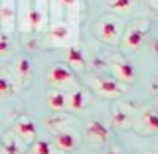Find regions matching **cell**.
<instances>
[{
    "label": "cell",
    "mask_w": 158,
    "mask_h": 154,
    "mask_svg": "<svg viewBox=\"0 0 158 154\" xmlns=\"http://www.w3.org/2000/svg\"><path fill=\"white\" fill-rule=\"evenodd\" d=\"M101 154H125V150H123L121 146H109V148H105Z\"/></svg>",
    "instance_id": "25"
},
{
    "label": "cell",
    "mask_w": 158,
    "mask_h": 154,
    "mask_svg": "<svg viewBox=\"0 0 158 154\" xmlns=\"http://www.w3.org/2000/svg\"><path fill=\"white\" fill-rule=\"evenodd\" d=\"M53 144H56L61 152H73L79 144H81V136H79V132L75 128H69V131L53 135Z\"/></svg>",
    "instance_id": "11"
},
{
    "label": "cell",
    "mask_w": 158,
    "mask_h": 154,
    "mask_svg": "<svg viewBox=\"0 0 158 154\" xmlns=\"http://www.w3.org/2000/svg\"><path fill=\"white\" fill-rule=\"evenodd\" d=\"M48 83H49L52 89H59V91H65V93H69L75 87H79L73 71L65 65V63H57V65H53L52 69H49Z\"/></svg>",
    "instance_id": "6"
},
{
    "label": "cell",
    "mask_w": 158,
    "mask_h": 154,
    "mask_svg": "<svg viewBox=\"0 0 158 154\" xmlns=\"http://www.w3.org/2000/svg\"><path fill=\"white\" fill-rule=\"evenodd\" d=\"M46 125H48V128H49V132H52V135H57V132H63V131L73 128L75 121H73L69 115H65V113H53V117L48 119Z\"/></svg>",
    "instance_id": "18"
},
{
    "label": "cell",
    "mask_w": 158,
    "mask_h": 154,
    "mask_svg": "<svg viewBox=\"0 0 158 154\" xmlns=\"http://www.w3.org/2000/svg\"><path fill=\"white\" fill-rule=\"evenodd\" d=\"M65 65L71 69V71H85L87 69V57H85V53H83V49H81L79 44H73V46L67 48Z\"/></svg>",
    "instance_id": "14"
},
{
    "label": "cell",
    "mask_w": 158,
    "mask_h": 154,
    "mask_svg": "<svg viewBox=\"0 0 158 154\" xmlns=\"http://www.w3.org/2000/svg\"><path fill=\"white\" fill-rule=\"evenodd\" d=\"M14 95H16V85L12 83V79H8L6 75L0 73V97L8 99V97H14Z\"/></svg>",
    "instance_id": "22"
},
{
    "label": "cell",
    "mask_w": 158,
    "mask_h": 154,
    "mask_svg": "<svg viewBox=\"0 0 158 154\" xmlns=\"http://www.w3.org/2000/svg\"><path fill=\"white\" fill-rule=\"evenodd\" d=\"M14 135H16L20 140H24L26 144H32L38 138V128L36 123L30 117H20L16 123H14Z\"/></svg>",
    "instance_id": "10"
},
{
    "label": "cell",
    "mask_w": 158,
    "mask_h": 154,
    "mask_svg": "<svg viewBox=\"0 0 158 154\" xmlns=\"http://www.w3.org/2000/svg\"><path fill=\"white\" fill-rule=\"evenodd\" d=\"M30 154H56L53 152V144L49 140H34L30 144Z\"/></svg>",
    "instance_id": "21"
},
{
    "label": "cell",
    "mask_w": 158,
    "mask_h": 154,
    "mask_svg": "<svg viewBox=\"0 0 158 154\" xmlns=\"http://www.w3.org/2000/svg\"><path fill=\"white\" fill-rule=\"evenodd\" d=\"M2 150L4 154H24L26 152V142L20 140V138L14 135V131L6 132V135H2Z\"/></svg>",
    "instance_id": "19"
},
{
    "label": "cell",
    "mask_w": 158,
    "mask_h": 154,
    "mask_svg": "<svg viewBox=\"0 0 158 154\" xmlns=\"http://www.w3.org/2000/svg\"><path fill=\"white\" fill-rule=\"evenodd\" d=\"M16 26V0H2L0 6V30L2 34H10Z\"/></svg>",
    "instance_id": "12"
},
{
    "label": "cell",
    "mask_w": 158,
    "mask_h": 154,
    "mask_svg": "<svg viewBox=\"0 0 158 154\" xmlns=\"http://www.w3.org/2000/svg\"><path fill=\"white\" fill-rule=\"evenodd\" d=\"M89 89L93 93H97L99 97L103 99H111V101H117L118 97L125 95L127 85H123L121 81H117L115 77H105V75H95L87 81Z\"/></svg>",
    "instance_id": "3"
},
{
    "label": "cell",
    "mask_w": 158,
    "mask_h": 154,
    "mask_svg": "<svg viewBox=\"0 0 158 154\" xmlns=\"http://www.w3.org/2000/svg\"><path fill=\"white\" fill-rule=\"evenodd\" d=\"M8 53H10V40L4 34V36H0V57L8 56Z\"/></svg>",
    "instance_id": "24"
},
{
    "label": "cell",
    "mask_w": 158,
    "mask_h": 154,
    "mask_svg": "<svg viewBox=\"0 0 158 154\" xmlns=\"http://www.w3.org/2000/svg\"><path fill=\"white\" fill-rule=\"evenodd\" d=\"M71 34H73L71 26H67V24H63V22H56L52 28L46 30V36H48L52 46H65V44H69Z\"/></svg>",
    "instance_id": "13"
},
{
    "label": "cell",
    "mask_w": 158,
    "mask_h": 154,
    "mask_svg": "<svg viewBox=\"0 0 158 154\" xmlns=\"http://www.w3.org/2000/svg\"><path fill=\"white\" fill-rule=\"evenodd\" d=\"M135 131L138 135H156L158 132V109L156 107H146L136 115Z\"/></svg>",
    "instance_id": "8"
},
{
    "label": "cell",
    "mask_w": 158,
    "mask_h": 154,
    "mask_svg": "<svg viewBox=\"0 0 158 154\" xmlns=\"http://www.w3.org/2000/svg\"><path fill=\"white\" fill-rule=\"evenodd\" d=\"M107 6L111 12H117V14H127L131 12L132 6H135V0H109Z\"/></svg>",
    "instance_id": "20"
},
{
    "label": "cell",
    "mask_w": 158,
    "mask_h": 154,
    "mask_svg": "<svg viewBox=\"0 0 158 154\" xmlns=\"http://www.w3.org/2000/svg\"><path fill=\"white\" fill-rule=\"evenodd\" d=\"M125 26L127 24L118 16H103V18L95 20V24H93V34H95V38L101 40L103 44L117 46V44H121Z\"/></svg>",
    "instance_id": "1"
},
{
    "label": "cell",
    "mask_w": 158,
    "mask_h": 154,
    "mask_svg": "<svg viewBox=\"0 0 158 154\" xmlns=\"http://www.w3.org/2000/svg\"><path fill=\"white\" fill-rule=\"evenodd\" d=\"M14 75H16V79L20 83H22L24 87L30 85L32 83V77H34V65L32 61H30L28 57H18L16 61H14Z\"/></svg>",
    "instance_id": "16"
},
{
    "label": "cell",
    "mask_w": 158,
    "mask_h": 154,
    "mask_svg": "<svg viewBox=\"0 0 158 154\" xmlns=\"http://www.w3.org/2000/svg\"><path fill=\"white\" fill-rule=\"evenodd\" d=\"M148 28H150V22H148V18H142V16L140 18H135L132 22H128L127 26H125L123 38H121L123 48L128 49V52H136V49L144 44Z\"/></svg>",
    "instance_id": "2"
},
{
    "label": "cell",
    "mask_w": 158,
    "mask_h": 154,
    "mask_svg": "<svg viewBox=\"0 0 158 154\" xmlns=\"http://www.w3.org/2000/svg\"><path fill=\"white\" fill-rule=\"evenodd\" d=\"M109 136H111V131H109V127L101 119H91L85 125V140L91 142V144H95V146L107 144Z\"/></svg>",
    "instance_id": "9"
},
{
    "label": "cell",
    "mask_w": 158,
    "mask_h": 154,
    "mask_svg": "<svg viewBox=\"0 0 158 154\" xmlns=\"http://www.w3.org/2000/svg\"><path fill=\"white\" fill-rule=\"evenodd\" d=\"M146 154H154V152H146Z\"/></svg>",
    "instance_id": "26"
},
{
    "label": "cell",
    "mask_w": 158,
    "mask_h": 154,
    "mask_svg": "<svg viewBox=\"0 0 158 154\" xmlns=\"http://www.w3.org/2000/svg\"><path fill=\"white\" fill-rule=\"evenodd\" d=\"M109 59H111L109 61V69H111L113 77L117 81H121L123 85H132L136 79V69L132 67V63L127 57L118 56V53H111Z\"/></svg>",
    "instance_id": "7"
},
{
    "label": "cell",
    "mask_w": 158,
    "mask_h": 154,
    "mask_svg": "<svg viewBox=\"0 0 158 154\" xmlns=\"http://www.w3.org/2000/svg\"><path fill=\"white\" fill-rule=\"evenodd\" d=\"M136 115L138 113L132 105L125 101H115L111 107V127L117 131H132L136 123Z\"/></svg>",
    "instance_id": "5"
},
{
    "label": "cell",
    "mask_w": 158,
    "mask_h": 154,
    "mask_svg": "<svg viewBox=\"0 0 158 154\" xmlns=\"http://www.w3.org/2000/svg\"><path fill=\"white\" fill-rule=\"evenodd\" d=\"M89 91L83 87H75L73 91L67 93V111H73V113H81L85 111V107L89 105Z\"/></svg>",
    "instance_id": "15"
},
{
    "label": "cell",
    "mask_w": 158,
    "mask_h": 154,
    "mask_svg": "<svg viewBox=\"0 0 158 154\" xmlns=\"http://www.w3.org/2000/svg\"><path fill=\"white\" fill-rule=\"evenodd\" d=\"M46 107L52 113H65L67 111V93L59 89H49L46 95Z\"/></svg>",
    "instance_id": "17"
},
{
    "label": "cell",
    "mask_w": 158,
    "mask_h": 154,
    "mask_svg": "<svg viewBox=\"0 0 158 154\" xmlns=\"http://www.w3.org/2000/svg\"><path fill=\"white\" fill-rule=\"evenodd\" d=\"M48 0H30V8L24 16V26L30 32L48 30Z\"/></svg>",
    "instance_id": "4"
},
{
    "label": "cell",
    "mask_w": 158,
    "mask_h": 154,
    "mask_svg": "<svg viewBox=\"0 0 158 154\" xmlns=\"http://www.w3.org/2000/svg\"><path fill=\"white\" fill-rule=\"evenodd\" d=\"M61 10L71 18H77L79 14V0H61Z\"/></svg>",
    "instance_id": "23"
}]
</instances>
